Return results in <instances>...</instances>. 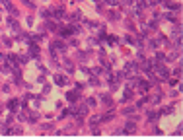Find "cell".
<instances>
[{
  "mask_svg": "<svg viewBox=\"0 0 183 140\" xmlns=\"http://www.w3.org/2000/svg\"><path fill=\"white\" fill-rule=\"evenodd\" d=\"M125 113H129V115H131V113H135V107H127V109H125Z\"/></svg>",
  "mask_w": 183,
  "mask_h": 140,
  "instance_id": "12",
  "label": "cell"
},
{
  "mask_svg": "<svg viewBox=\"0 0 183 140\" xmlns=\"http://www.w3.org/2000/svg\"><path fill=\"white\" fill-rule=\"evenodd\" d=\"M131 97H132V93H131V90H127V92H125V99H131Z\"/></svg>",
  "mask_w": 183,
  "mask_h": 140,
  "instance_id": "10",
  "label": "cell"
},
{
  "mask_svg": "<svg viewBox=\"0 0 183 140\" xmlns=\"http://www.w3.org/2000/svg\"><path fill=\"white\" fill-rule=\"evenodd\" d=\"M29 55H33V57H37V55H39V47H37V45H29Z\"/></svg>",
  "mask_w": 183,
  "mask_h": 140,
  "instance_id": "3",
  "label": "cell"
},
{
  "mask_svg": "<svg viewBox=\"0 0 183 140\" xmlns=\"http://www.w3.org/2000/svg\"><path fill=\"white\" fill-rule=\"evenodd\" d=\"M86 111H88V107H86V105H82V107H80V115H86Z\"/></svg>",
  "mask_w": 183,
  "mask_h": 140,
  "instance_id": "11",
  "label": "cell"
},
{
  "mask_svg": "<svg viewBox=\"0 0 183 140\" xmlns=\"http://www.w3.org/2000/svg\"><path fill=\"white\" fill-rule=\"evenodd\" d=\"M125 68L129 70V72H135V70H136V64H135V62H129V64H127Z\"/></svg>",
  "mask_w": 183,
  "mask_h": 140,
  "instance_id": "5",
  "label": "cell"
},
{
  "mask_svg": "<svg viewBox=\"0 0 183 140\" xmlns=\"http://www.w3.org/2000/svg\"><path fill=\"white\" fill-rule=\"evenodd\" d=\"M138 4H140V6H148V4H150V2H148V0H140Z\"/></svg>",
  "mask_w": 183,
  "mask_h": 140,
  "instance_id": "13",
  "label": "cell"
},
{
  "mask_svg": "<svg viewBox=\"0 0 183 140\" xmlns=\"http://www.w3.org/2000/svg\"><path fill=\"white\" fill-rule=\"evenodd\" d=\"M123 130H125V132H131V134H132V132H136V125H135L132 121H129V122H125V128H123Z\"/></svg>",
  "mask_w": 183,
  "mask_h": 140,
  "instance_id": "1",
  "label": "cell"
},
{
  "mask_svg": "<svg viewBox=\"0 0 183 140\" xmlns=\"http://www.w3.org/2000/svg\"><path fill=\"white\" fill-rule=\"evenodd\" d=\"M55 82H57L59 86H64V84L68 82V80H66V78H64L62 74H57V76H55Z\"/></svg>",
  "mask_w": 183,
  "mask_h": 140,
  "instance_id": "2",
  "label": "cell"
},
{
  "mask_svg": "<svg viewBox=\"0 0 183 140\" xmlns=\"http://www.w3.org/2000/svg\"><path fill=\"white\" fill-rule=\"evenodd\" d=\"M10 27H12V29H16V31H20V25H18L16 20H10Z\"/></svg>",
  "mask_w": 183,
  "mask_h": 140,
  "instance_id": "6",
  "label": "cell"
},
{
  "mask_svg": "<svg viewBox=\"0 0 183 140\" xmlns=\"http://www.w3.org/2000/svg\"><path fill=\"white\" fill-rule=\"evenodd\" d=\"M8 107H10L12 111H16V109H18V101H14V99H12V101L8 103Z\"/></svg>",
  "mask_w": 183,
  "mask_h": 140,
  "instance_id": "7",
  "label": "cell"
},
{
  "mask_svg": "<svg viewBox=\"0 0 183 140\" xmlns=\"http://www.w3.org/2000/svg\"><path fill=\"white\" fill-rule=\"evenodd\" d=\"M64 68L68 70V72H72V70H74V64H72V60H64Z\"/></svg>",
  "mask_w": 183,
  "mask_h": 140,
  "instance_id": "4",
  "label": "cell"
},
{
  "mask_svg": "<svg viewBox=\"0 0 183 140\" xmlns=\"http://www.w3.org/2000/svg\"><path fill=\"white\" fill-rule=\"evenodd\" d=\"M66 97H68L70 101H74L76 97H78V93H76V92H68V95H66Z\"/></svg>",
  "mask_w": 183,
  "mask_h": 140,
  "instance_id": "8",
  "label": "cell"
},
{
  "mask_svg": "<svg viewBox=\"0 0 183 140\" xmlns=\"http://www.w3.org/2000/svg\"><path fill=\"white\" fill-rule=\"evenodd\" d=\"M101 99H103V103L111 105V97H109V95H105V93H103V95H101Z\"/></svg>",
  "mask_w": 183,
  "mask_h": 140,
  "instance_id": "9",
  "label": "cell"
}]
</instances>
